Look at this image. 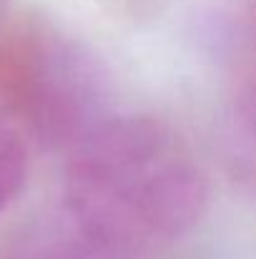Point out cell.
I'll use <instances>...</instances> for the list:
<instances>
[{
	"label": "cell",
	"mask_w": 256,
	"mask_h": 259,
	"mask_svg": "<svg viewBox=\"0 0 256 259\" xmlns=\"http://www.w3.org/2000/svg\"><path fill=\"white\" fill-rule=\"evenodd\" d=\"M66 201L98 257L136 259L203 219L209 181L164 123L111 116L68 151Z\"/></svg>",
	"instance_id": "6da1fadb"
},
{
	"label": "cell",
	"mask_w": 256,
	"mask_h": 259,
	"mask_svg": "<svg viewBox=\"0 0 256 259\" xmlns=\"http://www.w3.org/2000/svg\"><path fill=\"white\" fill-rule=\"evenodd\" d=\"M0 56V118L15 111L45 146L68 151L108 113V81L95 56L58 33H35Z\"/></svg>",
	"instance_id": "7a4b0ae2"
},
{
	"label": "cell",
	"mask_w": 256,
	"mask_h": 259,
	"mask_svg": "<svg viewBox=\"0 0 256 259\" xmlns=\"http://www.w3.org/2000/svg\"><path fill=\"white\" fill-rule=\"evenodd\" d=\"M8 259H98L81 232L66 224H33L10 247Z\"/></svg>",
	"instance_id": "3957f363"
},
{
	"label": "cell",
	"mask_w": 256,
	"mask_h": 259,
	"mask_svg": "<svg viewBox=\"0 0 256 259\" xmlns=\"http://www.w3.org/2000/svg\"><path fill=\"white\" fill-rule=\"evenodd\" d=\"M30 174V154L23 134L0 118V211H5L25 189Z\"/></svg>",
	"instance_id": "277c9868"
},
{
	"label": "cell",
	"mask_w": 256,
	"mask_h": 259,
	"mask_svg": "<svg viewBox=\"0 0 256 259\" xmlns=\"http://www.w3.org/2000/svg\"><path fill=\"white\" fill-rule=\"evenodd\" d=\"M254 10H256V0H254Z\"/></svg>",
	"instance_id": "5b68a950"
},
{
	"label": "cell",
	"mask_w": 256,
	"mask_h": 259,
	"mask_svg": "<svg viewBox=\"0 0 256 259\" xmlns=\"http://www.w3.org/2000/svg\"><path fill=\"white\" fill-rule=\"evenodd\" d=\"M0 5H3V0H0Z\"/></svg>",
	"instance_id": "8992f818"
}]
</instances>
